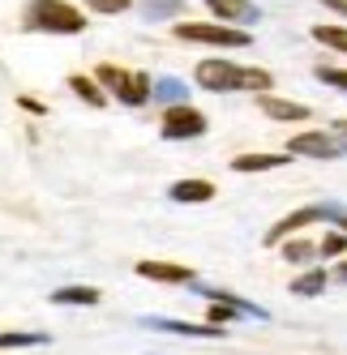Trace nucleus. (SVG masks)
Wrapping results in <instances>:
<instances>
[{
  "mask_svg": "<svg viewBox=\"0 0 347 355\" xmlns=\"http://www.w3.org/2000/svg\"><path fill=\"white\" fill-rule=\"evenodd\" d=\"M52 304H99V291L94 287H60V291H52Z\"/></svg>",
  "mask_w": 347,
  "mask_h": 355,
  "instance_id": "dca6fc26",
  "label": "nucleus"
},
{
  "mask_svg": "<svg viewBox=\"0 0 347 355\" xmlns=\"http://www.w3.org/2000/svg\"><path fill=\"white\" fill-rule=\"evenodd\" d=\"M287 155H305V159H339L343 146L335 141V133H301L287 137Z\"/></svg>",
  "mask_w": 347,
  "mask_h": 355,
  "instance_id": "0eeeda50",
  "label": "nucleus"
},
{
  "mask_svg": "<svg viewBox=\"0 0 347 355\" xmlns=\"http://www.w3.org/2000/svg\"><path fill=\"white\" fill-rule=\"evenodd\" d=\"M317 252L321 257H343L347 252V232H326V240L317 244Z\"/></svg>",
  "mask_w": 347,
  "mask_h": 355,
  "instance_id": "aec40b11",
  "label": "nucleus"
},
{
  "mask_svg": "<svg viewBox=\"0 0 347 355\" xmlns=\"http://www.w3.org/2000/svg\"><path fill=\"white\" fill-rule=\"evenodd\" d=\"M86 5H90L94 13H125L133 0H86Z\"/></svg>",
  "mask_w": 347,
  "mask_h": 355,
  "instance_id": "b1692460",
  "label": "nucleus"
},
{
  "mask_svg": "<svg viewBox=\"0 0 347 355\" xmlns=\"http://www.w3.org/2000/svg\"><path fill=\"white\" fill-rule=\"evenodd\" d=\"M206 133V116L193 112L189 103H171L163 116V137L167 141H185V137H202Z\"/></svg>",
  "mask_w": 347,
  "mask_h": 355,
  "instance_id": "39448f33",
  "label": "nucleus"
},
{
  "mask_svg": "<svg viewBox=\"0 0 347 355\" xmlns=\"http://www.w3.org/2000/svg\"><path fill=\"white\" fill-rule=\"evenodd\" d=\"M317 82H326V86H339V90H347V69H330V64H321V69H317Z\"/></svg>",
  "mask_w": 347,
  "mask_h": 355,
  "instance_id": "5701e85b",
  "label": "nucleus"
},
{
  "mask_svg": "<svg viewBox=\"0 0 347 355\" xmlns=\"http://www.w3.org/2000/svg\"><path fill=\"white\" fill-rule=\"evenodd\" d=\"M210 197H214L210 180H180V184H171V201H210Z\"/></svg>",
  "mask_w": 347,
  "mask_h": 355,
  "instance_id": "f8f14e48",
  "label": "nucleus"
},
{
  "mask_svg": "<svg viewBox=\"0 0 347 355\" xmlns=\"http://www.w3.org/2000/svg\"><path fill=\"white\" fill-rule=\"evenodd\" d=\"M185 43H214V47H249V35H240L232 26H206V21H185L176 26Z\"/></svg>",
  "mask_w": 347,
  "mask_h": 355,
  "instance_id": "423d86ee",
  "label": "nucleus"
},
{
  "mask_svg": "<svg viewBox=\"0 0 347 355\" xmlns=\"http://www.w3.org/2000/svg\"><path fill=\"white\" fill-rule=\"evenodd\" d=\"M197 86H206V90H270V73L244 69L232 60H202L197 64Z\"/></svg>",
  "mask_w": 347,
  "mask_h": 355,
  "instance_id": "f257e3e1",
  "label": "nucleus"
},
{
  "mask_svg": "<svg viewBox=\"0 0 347 355\" xmlns=\"http://www.w3.org/2000/svg\"><path fill=\"white\" fill-rule=\"evenodd\" d=\"M335 274H339V278H343V283H347V257H343V266H339Z\"/></svg>",
  "mask_w": 347,
  "mask_h": 355,
  "instance_id": "bb28decb",
  "label": "nucleus"
},
{
  "mask_svg": "<svg viewBox=\"0 0 347 355\" xmlns=\"http://www.w3.org/2000/svg\"><path fill=\"white\" fill-rule=\"evenodd\" d=\"M313 39L335 47V52H347V31L343 26H313Z\"/></svg>",
  "mask_w": 347,
  "mask_h": 355,
  "instance_id": "6ab92c4d",
  "label": "nucleus"
},
{
  "mask_svg": "<svg viewBox=\"0 0 347 355\" xmlns=\"http://www.w3.org/2000/svg\"><path fill=\"white\" fill-rule=\"evenodd\" d=\"M321 5H326V9H335V13H343V17H347V0H321Z\"/></svg>",
  "mask_w": 347,
  "mask_h": 355,
  "instance_id": "a878e982",
  "label": "nucleus"
},
{
  "mask_svg": "<svg viewBox=\"0 0 347 355\" xmlns=\"http://www.w3.org/2000/svg\"><path fill=\"white\" fill-rule=\"evenodd\" d=\"M257 103H262L266 116H275V120H305V116H309L305 103H287V98H275V94H262Z\"/></svg>",
  "mask_w": 347,
  "mask_h": 355,
  "instance_id": "9b49d317",
  "label": "nucleus"
},
{
  "mask_svg": "<svg viewBox=\"0 0 347 355\" xmlns=\"http://www.w3.org/2000/svg\"><path fill=\"white\" fill-rule=\"evenodd\" d=\"M142 325L163 329V334H185V338H219V325H189V321H163V317H146Z\"/></svg>",
  "mask_w": 347,
  "mask_h": 355,
  "instance_id": "1a4fd4ad",
  "label": "nucleus"
},
{
  "mask_svg": "<svg viewBox=\"0 0 347 355\" xmlns=\"http://www.w3.org/2000/svg\"><path fill=\"white\" fill-rule=\"evenodd\" d=\"M185 9V0H142V17L163 21V17H176Z\"/></svg>",
  "mask_w": 347,
  "mask_h": 355,
  "instance_id": "4468645a",
  "label": "nucleus"
},
{
  "mask_svg": "<svg viewBox=\"0 0 347 355\" xmlns=\"http://www.w3.org/2000/svg\"><path fill=\"white\" fill-rule=\"evenodd\" d=\"M210 5V13L214 17H223V21H257V5H249V0H206Z\"/></svg>",
  "mask_w": 347,
  "mask_h": 355,
  "instance_id": "9d476101",
  "label": "nucleus"
},
{
  "mask_svg": "<svg viewBox=\"0 0 347 355\" xmlns=\"http://www.w3.org/2000/svg\"><path fill=\"white\" fill-rule=\"evenodd\" d=\"M313 252H317V244H305V240H291V244L283 248V257H287V261H309Z\"/></svg>",
  "mask_w": 347,
  "mask_h": 355,
  "instance_id": "4be33fe9",
  "label": "nucleus"
},
{
  "mask_svg": "<svg viewBox=\"0 0 347 355\" xmlns=\"http://www.w3.org/2000/svg\"><path fill=\"white\" fill-rule=\"evenodd\" d=\"M283 163H287V155H240V159H232V171H270Z\"/></svg>",
  "mask_w": 347,
  "mask_h": 355,
  "instance_id": "ddd939ff",
  "label": "nucleus"
},
{
  "mask_svg": "<svg viewBox=\"0 0 347 355\" xmlns=\"http://www.w3.org/2000/svg\"><path fill=\"white\" fill-rule=\"evenodd\" d=\"M99 82L129 107H142L146 98H151V90H155V82L146 78V73H129V69H116V64H99Z\"/></svg>",
  "mask_w": 347,
  "mask_h": 355,
  "instance_id": "7ed1b4c3",
  "label": "nucleus"
},
{
  "mask_svg": "<svg viewBox=\"0 0 347 355\" xmlns=\"http://www.w3.org/2000/svg\"><path fill=\"white\" fill-rule=\"evenodd\" d=\"M339 223L343 232H347V206H305V210H296V214H287V218H279L275 227L266 232V244H279L283 236H291V232H301V227H309V223Z\"/></svg>",
  "mask_w": 347,
  "mask_h": 355,
  "instance_id": "20e7f679",
  "label": "nucleus"
},
{
  "mask_svg": "<svg viewBox=\"0 0 347 355\" xmlns=\"http://www.w3.org/2000/svg\"><path fill=\"white\" fill-rule=\"evenodd\" d=\"M26 26L47 31V35H78L86 26V17L73 9V5H65V0H31Z\"/></svg>",
  "mask_w": 347,
  "mask_h": 355,
  "instance_id": "f03ea898",
  "label": "nucleus"
},
{
  "mask_svg": "<svg viewBox=\"0 0 347 355\" xmlns=\"http://www.w3.org/2000/svg\"><path fill=\"white\" fill-rule=\"evenodd\" d=\"M155 98H159V103H185V98H189V86L176 82V78H159V82H155Z\"/></svg>",
  "mask_w": 347,
  "mask_h": 355,
  "instance_id": "2eb2a0df",
  "label": "nucleus"
},
{
  "mask_svg": "<svg viewBox=\"0 0 347 355\" xmlns=\"http://www.w3.org/2000/svg\"><path fill=\"white\" fill-rule=\"evenodd\" d=\"M321 291H326V274H321V270L301 274V278L291 283V295H321Z\"/></svg>",
  "mask_w": 347,
  "mask_h": 355,
  "instance_id": "f3484780",
  "label": "nucleus"
},
{
  "mask_svg": "<svg viewBox=\"0 0 347 355\" xmlns=\"http://www.w3.org/2000/svg\"><path fill=\"white\" fill-rule=\"evenodd\" d=\"M330 133H335V141L347 150V120H335V129H330Z\"/></svg>",
  "mask_w": 347,
  "mask_h": 355,
  "instance_id": "393cba45",
  "label": "nucleus"
},
{
  "mask_svg": "<svg viewBox=\"0 0 347 355\" xmlns=\"http://www.w3.org/2000/svg\"><path fill=\"white\" fill-rule=\"evenodd\" d=\"M137 274L151 283H193V270L171 266V261H137Z\"/></svg>",
  "mask_w": 347,
  "mask_h": 355,
  "instance_id": "6e6552de",
  "label": "nucleus"
},
{
  "mask_svg": "<svg viewBox=\"0 0 347 355\" xmlns=\"http://www.w3.org/2000/svg\"><path fill=\"white\" fill-rule=\"evenodd\" d=\"M43 343H52L47 334H0V347L13 351V347H43Z\"/></svg>",
  "mask_w": 347,
  "mask_h": 355,
  "instance_id": "412c9836",
  "label": "nucleus"
},
{
  "mask_svg": "<svg viewBox=\"0 0 347 355\" xmlns=\"http://www.w3.org/2000/svg\"><path fill=\"white\" fill-rule=\"evenodd\" d=\"M69 86H73V94H78V98H86L90 107H103V103H108L103 90H99L94 82H86V78H69Z\"/></svg>",
  "mask_w": 347,
  "mask_h": 355,
  "instance_id": "a211bd4d",
  "label": "nucleus"
}]
</instances>
